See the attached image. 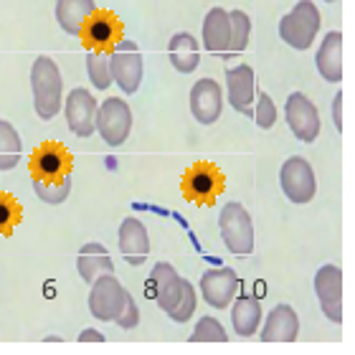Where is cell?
<instances>
[{"instance_id": "4fadbf2b", "label": "cell", "mask_w": 355, "mask_h": 355, "mask_svg": "<svg viewBox=\"0 0 355 355\" xmlns=\"http://www.w3.org/2000/svg\"><path fill=\"white\" fill-rule=\"evenodd\" d=\"M200 295L203 302L223 310L234 302V297L239 292V274L231 266H221V269H206L200 274Z\"/></svg>"}, {"instance_id": "f546056e", "label": "cell", "mask_w": 355, "mask_h": 355, "mask_svg": "<svg viewBox=\"0 0 355 355\" xmlns=\"http://www.w3.org/2000/svg\"><path fill=\"white\" fill-rule=\"evenodd\" d=\"M229 335L223 330V325L216 318L206 315V318L198 320V325L193 327L191 333V343H226Z\"/></svg>"}, {"instance_id": "603a6c76", "label": "cell", "mask_w": 355, "mask_h": 355, "mask_svg": "<svg viewBox=\"0 0 355 355\" xmlns=\"http://www.w3.org/2000/svg\"><path fill=\"white\" fill-rule=\"evenodd\" d=\"M76 272H79V277H82L87 284H92L96 277L114 272V264H112L110 252H107L102 244L89 241V244H84L82 249H79V257H76Z\"/></svg>"}, {"instance_id": "9a60e30c", "label": "cell", "mask_w": 355, "mask_h": 355, "mask_svg": "<svg viewBox=\"0 0 355 355\" xmlns=\"http://www.w3.org/2000/svg\"><path fill=\"white\" fill-rule=\"evenodd\" d=\"M191 112L196 122L214 125L223 112V89L216 79H198L191 89Z\"/></svg>"}, {"instance_id": "8fae6325", "label": "cell", "mask_w": 355, "mask_h": 355, "mask_svg": "<svg viewBox=\"0 0 355 355\" xmlns=\"http://www.w3.org/2000/svg\"><path fill=\"white\" fill-rule=\"evenodd\" d=\"M96 99L89 89H71L64 102V117L76 137H92L96 132Z\"/></svg>"}, {"instance_id": "6da1fadb", "label": "cell", "mask_w": 355, "mask_h": 355, "mask_svg": "<svg viewBox=\"0 0 355 355\" xmlns=\"http://www.w3.org/2000/svg\"><path fill=\"white\" fill-rule=\"evenodd\" d=\"M31 89H33V107L41 119H53L61 112L64 79L56 61L49 56H38L31 67Z\"/></svg>"}, {"instance_id": "83f0119b", "label": "cell", "mask_w": 355, "mask_h": 355, "mask_svg": "<svg viewBox=\"0 0 355 355\" xmlns=\"http://www.w3.org/2000/svg\"><path fill=\"white\" fill-rule=\"evenodd\" d=\"M229 18H231V44L223 59H234L239 53H244L246 46H249V36H252V18L244 10H229Z\"/></svg>"}, {"instance_id": "8d00e7d4", "label": "cell", "mask_w": 355, "mask_h": 355, "mask_svg": "<svg viewBox=\"0 0 355 355\" xmlns=\"http://www.w3.org/2000/svg\"><path fill=\"white\" fill-rule=\"evenodd\" d=\"M325 3H335V0H325Z\"/></svg>"}, {"instance_id": "ac0fdd59", "label": "cell", "mask_w": 355, "mask_h": 355, "mask_svg": "<svg viewBox=\"0 0 355 355\" xmlns=\"http://www.w3.org/2000/svg\"><path fill=\"white\" fill-rule=\"evenodd\" d=\"M33 178H64L71 173V155L59 142H46L31 157Z\"/></svg>"}, {"instance_id": "52a82bcc", "label": "cell", "mask_w": 355, "mask_h": 355, "mask_svg": "<svg viewBox=\"0 0 355 355\" xmlns=\"http://www.w3.org/2000/svg\"><path fill=\"white\" fill-rule=\"evenodd\" d=\"M279 185L284 196L289 198V203H297V206L310 203L318 193V180H315V171H312L310 160H304L300 155L289 157L279 171Z\"/></svg>"}, {"instance_id": "ffe728a7", "label": "cell", "mask_w": 355, "mask_h": 355, "mask_svg": "<svg viewBox=\"0 0 355 355\" xmlns=\"http://www.w3.org/2000/svg\"><path fill=\"white\" fill-rule=\"evenodd\" d=\"M231 44V18L229 10L211 8L203 18V49L216 56H226Z\"/></svg>"}, {"instance_id": "e0dca14e", "label": "cell", "mask_w": 355, "mask_h": 355, "mask_svg": "<svg viewBox=\"0 0 355 355\" xmlns=\"http://www.w3.org/2000/svg\"><path fill=\"white\" fill-rule=\"evenodd\" d=\"M119 254H122V259L127 264L132 266H140L148 261L150 257V234H148V226L140 221V218H125L122 226H119Z\"/></svg>"}, {"instance_id": "2e32d148", "label": "cell", "mask_w": 355, "mask_h": 355, "mask_svg": "<svg viewBox=\"0 0 355 355\" xmlns=\"http://www.w3.org/2000/svg\"><path fill=\"white\" fill-rule=\"evenodd\" d=\"M150 297L157 302V307L168 315V312L175 307L178 297L183 292V277L175 272V266L168 264V261H160V264L153 266L150 272Z\"/></svg>"}, {"instance_id": "d6a6232c", "label": "cell", "mask_w": 355, "mask_h": 355, "mask_svg": "<svg viewBox=\"0 0 355 355\" xmlns=\"http://www.w3.org/2000/svg\"><path fill=\"white\" fill-rule=\"evenodd\" d=\"M254 122L261 127V130H272L274 122H277V104L272 102V96L266 92H259L257 99H254Z\"/></svg>"}, {"instance_id": "5bb4252c", "label": "cell", "mask_w": 355, "mask_h": 355, "mask_svg": "<svg viewBox=\"0 0 355 355\" xmlns=\"http://www.w3.org/2000/svg\"><path fill=\"white\" fill-rule=\"evenodd\" d=\"M226 99L239 114L252 117L254 99H257V79L249 64H239L226 71Z\"/></svg>"}, {"instance_id": "4dcf8cb0", "label": "cell", "mask_w": 355, "mask_h": 355, "mask_svg": "<svg viewBox=\"0 0 355 355\" xmlns=\"http://www.w3.org/2000/svg\"><path fill=\"white\" fill-rule=\"evenodd\" d=\"M196 302H198V300H196V289H193L191 282L183 279V292H180V297H178L175 307L168 312V318H171L173 322H178V325H183V322H188V320L193 318Z\"/></svg>"}, {"instance_id": "d590c367", "label": "cell", "mask_w": 355, "mask_h": 355, "mask_svg": "<svg viewBox=\"0 0 355 355\" xmlns=\"http://www.w3.org/2000/svg\"><path fill=\"white\" fill-rule=\"evenodd\" d=\"M79 343H104V335L99 330H94V327H87V330L79 333Z\"/></svg>"}, {"instance_id": "5b68a950", "label": "cell", "mask_w": 355, "mask_h": 355, "mask_svg": "<svg viewBox=\"0 0 355 355\" xmlns=\"http://www.w3.org/2000/svg\"><path fill=\"white\" fill-rule=\"evenodd\" d=\"M96 132L110 148H119L132 132V110L125 99L110 96L96 107Z\"/></svg>"}, {"instance_id": "3957f363", "label": "cell", "mask_w": 355, "mask_h": 355, "mask_svg": "<svg viewBox=\"0 0 355 355\" xmlns=\"http://www.w3.org/2000/svg\"><path fill=\"white\" fill-rule=\"evenodd\" d=\"M218 226H221V239L226 249L236 257H246L254 252V223L244 203L229 200L218 216Z\"/></svg>"}, {"instance_id": "e575fe53", "label": "cell", "mask_w": 355, "mask_h": 355, "mask_svg": "<svg viewBox=\"0 0 355 355\" xmlns=\"http://www.w3.org/2000/svg\"><path fill=\"white\" fill-rule=\"evenodd\" d=\"M333 122L338 130H343V92H338L333 99Z\"/></svg>"}, {"instance_id": "7a4b0ae2", "label": "cell", "mask_w": 355, "mask_h": 355, "mask_svg": "<svg viewBox=\"0 0 355 355\" xmlns=\"http://www.w3.org/2000/svg\"><path fill=\"white\" fill-rule=\"evenodd\" d=\"M320 31V10L312 0H297V6L279 21L282 41L297 51H307Z\"/></svg>"}, {"instance_id": "d6986e66", "label": "cell", "mask_w": 355, "mask_h": 355, "mask_svg": "<svg viewBox=\"0 0 355 355\" xmlns=\"http://www.w3.org/2000/svg\"><path fill=\"white\" fill-rule=\"evenodd\" d=\"M300 335V318L292 304H277L264 320L261 340L264 343H295Z\"/></svg>"}, {"instance_id": "7402d4cb", "label": "cell", "mask_w": 355, "mask_h": 355, "mask_svg": "<svg viewBox=\"0 0 355 355\" xmlns=\"http://www.w3.org/2000/svg\"><path fill=\"white\" fill-rule=\"evenodd\" d=\"M231 325L239 338H252L259 333L261 325V304L257 297L241 295L231 302Z\"/></svg>"}, {"instance_id": "836d02e7", "label": "cell", "mask_w": 355, "mask_h": 355, "mask_svg": "<svg viewBox=\"0 0 355 355\" xmlns=\"http://www.w3.org/2000/svg\"><path fill=\"white\" fill-rule=\"evenodd\" d=\"M122 330H132V327L140 325V307H137V302H135L132 295H127L125 304H122V310H119L117 320H114Z\"/></svg>"}, {"instance_id": "44dd1931", "label": "cell", "mask_w": 355, "mask_h": 355, "mask_svg": "<svg viewBox=\"0 0 355 355\" xmlns=\"http://www.w3.org/2000/svg\"><path fill=\"white\" fill-rule=\"evenodd\" d=\"M315 64H318L320 76L330 84L343 82V33L340 31H330L325 33L322 44L318 49V56H315Z\"/></svg>"}, {"instance_id": "484cf974", "label": "cell", "mask_w": 355, "mask_h": 355, "mask_svg": "<svg viewBox=\"0 0 355 355\" xmlns=\"http://www.w3.org/2000/svg\"><path fill=\"white\" fill-rule=\"evenodd\" d=\"M23 142L21 135L8 119H0V171H13L21 163Z\"/></svg>"}, {"instance_id": "f1b7e54d", "label": "cell", "mask_w": 355, "mask_h": 355, "mask_svg": "<svg viewBox=\"0 0 355 355\" xmlns=\"http://www.w3.org/2000/svg\"><path fill=\"white\" fill-rule=\"evenodd\" d=\"M87 74L89 82L96 89H110L112 71H110V53L107 51H89L87 53Z\"/></svg>"}, {"instance_id": "1f68e13d", "label": "cell", "mask_w": 355, "mask_h": 355, "mask_svg": "<svg viewBox=\"0 0 355 355\" xmlns=\"http://www.w3.org/2000/svg\"><path fill=\"white\" fill-rule=\"evenodd\" d=\"M21 221V206L13 196L0 193V236H10L15 223Z\"/></svg>"}, {"instance_id": "ba28073f", "label": "cell", "mask_w": 355, "mask_h": 355, "mask_svg": "<svg viewBox=\"0 0 355 355\" xmlns=\"http://www.w3.org/2000/svg\"><path fill=\"white\" fill-rule=\"evenodd\" d=\"M127 292L114 274H102L92 282V292H89V310L96 320L102 322H114L127 300Z\"/></svg>"}, {"instance_id": "30bf717a", "label": "cell", "mask_w": 355, "mask_h": 355, "mask_svg": "<svg viewBox=\"0 0 355 355\" xmlns=\"http://www.w3.org/2000/svg\"><path fill=\"white\" fill-rule=\"evenodd\" d=\"M315 295H318L320 310L330 322H343V269L335 264L320 266L315 274Z\"/></svg>"}, {"instance_id": "277c9868", "label": "cell", "mask_w": 355, "mask_h": 355, "mask_svg": "<svg viewBox=\"0 0 355 355\" xmlns=\"http://www.w3.org/2000/svg\"><path fill=\"white\" fill-rule=\"evenodd\" d=\"M110 71H112V84H117L122 89V94H135L142 84V74H145V61L135 41L119 38L117 44L112 46L110 51Z\"/></svg>"}, {"instance_id": "cb8c5ba5", "label": "cell", "mask_w": 355, "mask_h": 355, "mask_svg": "<svg viewBox=\"0 0 355 355\" xmlns=\"http://www.w3.org/2000/svg\"><path fill=\"white\" fill-rule=\"evenodd\" d=\"M168 56H171V64L175 67V71L193 74L200 64V46L191 33L180 31L168 41Z\"/></svg>"}, {"instance_id": "9c48e42d", "label": "cell", "mask_w": 355, "mask_h": 355, "mask_svg": "<svg viewBox=\"0 0 355 355\" xmlns=\"http://www.w3.org/2000/svg\"><path fill=\"white\" fill-rule=\"evenodd\" d=\"M284 117H287V125L292 130L300 142H315L320 135V112L318 107L312 104L310 96H304L302 92H292L284 104Z\"/></svg>"}, {"instance_id": "7c38bea8", "label": "cell", "mask_w": 355, "mask_h": 355, "mask_svg": "<svg viewBox=\"0 0 355 355\" xmlns=\"http://www.w3.org/2000/svg\"><path fill=\"white\" fill-rule=\"evenodd\" d=\"M119 36H122V23L112 10H99L96 8L94 13L89 15L87 23L82 26V44L87 46L89 51H107L117 44Z\"/></svg>"}, {"instance_id": "d4e9b609", "label": "cell", "mask_w": 355, "mask_h": 355, "mask_svg": "<svg viewBox=\"0 0 355 355\" xmlns=\"http://www.w3.org/2000/svg\"><path fill=\"white\" fill-rule=\"evenodd\" d=\"M96 10L94 0H56V23L64 33L79 36L87 18Z\"/></svg>"}, {"instance_id": "4316f807", "label": "cell", "mask_w": 355, "mask_h": 355, "mask_svg": "<svg viewBox=\"0 0 355 355\" xmlns=\"http://www.w3.org/2000/svg\"><path fill=\"white\" fill-rule=\"evenodd\" d=\"M33 191L44 203L59 206L71 193V173L64 178H33Z\"/></svg>"}, {"instance_id": "8992f818", "label": "cell", "mask_w": 355, "mask_h": 355, "mask_svg": "<svg viewBox=\"0 0 355 355\" xmlns=\"http://www.w3.org/2000/svg\"><path fill=\"white\" fill-rule=\"evenodd\" d=\"M223 188H226V178L214 163L191 165L183 175V183H180L185 198L191 203H198V206H211Z\"/></svg>"}]
</instances>
